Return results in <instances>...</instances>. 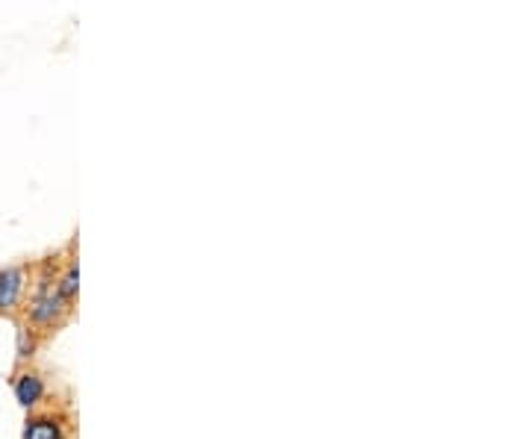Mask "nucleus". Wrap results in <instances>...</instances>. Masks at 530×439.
Wrapping results in <instances>:
<instances>
[{
  "label": "nucleus",
  "mask_w": 530,
  "mask_h": 439,
  "mask_svg": "<svg viewBox=\"0 0 530 439\" xmlns=\"http://www.w3.org/2000/svg\"><path fill=\"white\" fill-rule=\"evenodd\" d=\"M56 289L62 292V298H65L68 304L77 298V292H80V263H77V260L68 263V269L56 280Z\"/></svg>",
  "instance_id": "20e7f679"
},
{
  "label": "nucleus",
  "mask_w": 530,
  "mask_h": 439,
  "mask_svg": "<svg viewBox=\"0 0 530 439\" xmlns=\"http://www.w3.org/2000/svg\"><path fill=\"white\" fill-rule=\"evenodd\" d=\"M45 386H42V378L39 375H21L18 384H15V398L21 407H33L39 398H42Z\"/></svg>",
  "instance_id": "7ed1b4c3"
},
{
  "label": "nucleus",
  "mask_w": 530,
  "mask_h": 439,
  "mask_svg": "<svg viewBox=\"0 0 530 439\" xmlns=\"http://www.w3.org/2000/svg\"><path fill=\"white\" fill-rule=\"evenodd\" d=\"M65 310H68V301L62 298V292L56 289V283H53L51 277H42L39 286H36V295L30 298V310H27L30 325L51 328Z\"/></svg>",
  "instance_id": "f257e3e1"
},
{
  "label": "nucleus",
  "mask_w": 530,
  "mask_h": 439,
  "mask_svg": "<svg viewBox=\"0 0 530 439\" xmlns=\"http://www.w3.org/2000/svg\"><path fill=\"white\" fill-rule=\"evenodd\" d=\"M27 289V269L12 266L0 272V313H12L21 304V295Z\"/></svg>",
  "instance_id": "f03ea898"
},
{
  "label": "nucleus",
  "mask_w": 530,
  "mask_h": 439,
  "mask_svg": "<svg viewBox=\"0 0 530 439\" xmlns=\"http://www.w3.org/2000/svg\"><path fill=\"white\" fill-rule=\"evenodd\" d=\"M59 425L51 422V419H36V422H30V428H27V434L24 439H59Z\"/></svg>",
  "instance_id": "39448f33"
},
{
  "label": "nucleus",
  "mask_w": 530,
  "mask_h": 439,
  "mask_svg": "<svg viewBox=\"0 0 530 439\" xmlns=\"http://www.w3.org/2000/svg\"><path fill=\"white\" fill-rule=\"evenodd\" d=\"M30 351H33V339L27 342V330H21V333H18V357H21V360H27V357H30Z\"/></svg>",
  "instance_id": "423d86ee"
}]
</instances>
